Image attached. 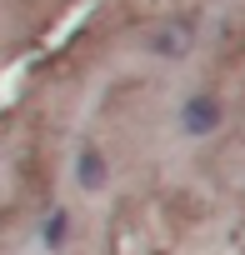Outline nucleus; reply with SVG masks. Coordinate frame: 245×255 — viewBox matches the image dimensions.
<instances>
[{"mask_svg": "<svg viewBox=\"0 0 245 255\" xmlns=\"http://www.w3.org/2000/svg\"><path fill=\"white\" fill-rule=\"evenodd\" d=\"M220 120H225V105L215 100V95H190L185 105H180V130L190 135V140H205V135H215L220 130Z\"/></svg>", "mask_w": 245, "mask_h": 255, "instance_id": "1", "label": "nucleus"}, {"mask_svg": "<svg viewBox=\"0 0 245 255\" xmlns=\"http://www.w3.org/2000/svg\"><path fill=\"white\" fill-rule=\"evenodd\" d=\"M190 45H195V25L190 20H165L160 30H150V55H160V60H180Z\"/></svg>", "mask_w": 245, "mask_h": 255, "instance_id": "2", "label": "nucleus"}, {"mask_svg": "<svg viewBox=\"0 0 245 255\" xmlns=\"http://www.w3.org/2000/svg\"><path fill=\"white\" fill-rule=\"evenodd\" d=\"M105 180H110L105 150L100 145H80V155H75V185L80 190H105Z\"/></svg>", "mask_w": 245, "mask_h": 255, "instance_id": "3", "label": "nucleus"}, {"mask_svg": "<svg viewBox=\"0 0 245 255\" xmlns=\"http://www.w3.org/2000/svg\"><path fill=\"white\" fill-rule=\"evenodd\" d=\"M65 235H70V215H65V210H50V215H45V225H40V240H45L50 250H60V245H65Z\"/></svg>", "mask_w": 245, "mask_h": 255, "instance_id": "4", "label": "nucleus"}]
</instances>
